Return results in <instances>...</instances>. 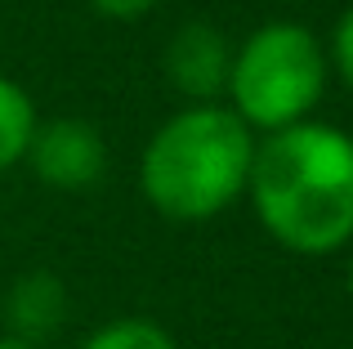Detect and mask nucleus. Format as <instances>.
Listing matches in <instances>:
<instances>
[{"label":"nucleus","instance_id":"4","mask_svg":"<svg viewBox=\"0 0 353 349\" xmlns=\"http://www.w3.org/2000/svg\"><path fill=\"white\" fill-rule=\"evenodd\" d=\"M32 170L41 174V183L50 188H90L108 166V143L90 121L63 117V121L36 126L32 143H27Z\"/></svg>","mask_w":353,"mask_h":349},{"label":"nucleus","instance_id":"2","mask_svg":"<svg viewBox=\"0 0 353 349\" xmlns=\"http://www.w3.org/2000/svg\"><path fill=\"white\" fill-rule=\"evenodd\" d=\"M255 139L233 108L197 103L170 117L143 152V192L165 219L197 224L246 192Z\"/></svg>","mask_w":353,"mask_h":349},{"label":"nucleus","instance_id":"12","mask_svg":"<svg viewBox=\"0 0 353 349\" xmlns=\"http://www.w3.org/2000/svg\"><path fill=\"white\" fill-rule=\"evenodd\" d=\"M349 291H353V260H349Z\"/></svg>","mask_w":353,"mask_h":349},{"label":"nucleus","instance_id":"1","mask_svg":"<svg viewBox=\"0 0 353 349\" xmlns=\"http://www.w3.org/2000/svg\"><path fill=\"white\" fill-rule=\"evenodd\" d=\"M246 192L286 251L331 255L353 237V139L336 126L295 121L255 143Z\"/></svg>","mask_w":353,"mask_h":349},{"label":"nucleus","instance_id":"10","mask_svg":"<svg viewBox=\"0 0 353 349\" xmlns=\"http://www.w3.org/2000/svg\"><path fill=\"white\" fill-rule=\"evenodd\" d=\"M90 5H94L99 14H108V18H143L157 0H90Z\"/></svg>","mask_w":353,"mask_h":349},{"label":"nucleus","instance_id":"3","mask_svg":"<svg viewBox=\"0 0 353 349\" xmlns=\"http://www.w3.org/2000/svg\"><path fill=\"white\" fill-rule=\"evenodd\" d=\"M327 86V54L304 23H264L233 54L228 90L233 112L259 130H282L309 117Z\"/></svg>","mask_w":353,"mask_h":349},{"label":"nucleus","instance_id":"5","mask_svg":"<svg viewBox=\"0 0 353 349\" xmlns=\"http://www.w3.org/2000/svg\"><path fill=\"white\" fill-rule=\"evenodd\" d=\"M228 68L233 54L228 41L219 36V27L210 23H188L174 32V41L165 45V81L179 94L197 99V103H215L228 90Z\"/></svg>","mask_w":353,"mask_h":349},{"label":"nucleus","instance_id":"9","mask_svg":"<svg viewBox=\"0 0 353 349\" xmlns=\"http://www.w3.org/2000/svg\"><path fill=\"white\" fill-rule=\"evenodd\" d=\"M331 59H336V72L345 77V86L353 90V5L340 14L336 32H331Z\"/></svg>","mask_w":353,"mask_h":349},{"label":"nucleus","instance_id":"7","mask_svg":"<svg viewBox=\"0 0 353 349\" xmlns=\"http://www.w3.org/2000/svg\"><path fill=\"white\" fill-rule=\"evenodd\" d=\"M36 134V108L18 81L0 77V170L18 166L27 157V143Z\"/></svg>","mask_w":353,"mask_h":349},{"label":"nucleus","instance_id":"11","mask_svg":"<svg viewBox=\"0 0 353 349\" xmlns=\"http://www.w3.org/2000/svg\"><path fill=\"white\" fill-rule=\"evenodd\" d=\"M0 349H41V345L23 341V336H0Z\"/></svg>","mask_w":353,"mask_h":349},{"label":"nucleus","instance_id":"6","mask_svg":"<svg viewBox=\"0 0 353 349\" xmlns=\"http://www.w3.org/2000/svg\"><path fill=\"white\" fill-rule=\"evenodd\" d=\"M63 309H68V300H63L59 278H50V273H27V278L14 282L5 314H9L14 336H23V341L36 345V336L54 332V323L63 318Z\"/></svg>","mask_w":353,"mask_h":349},{"label":"nucleus","instance_id":"8","mask_svg":"<svg viewBox=\"0 0 353 349\" xmlns=\"http://www.w3.org/2000/svg\"><path fill=\"white\" fill-rule=\"evenodd\" d=\"M81 349H179L170 341V332L148 318H117V323L99 327Z\"/></svg>","mask_w":353,"mask_h":349}]
</instances>
